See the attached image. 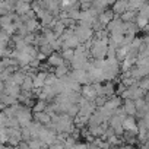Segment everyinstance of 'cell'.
I'll list each match as a JSON object with an SVG mask.
<instances>
[{"label":"cell","instance_id":"cell-1","mask_svg":"<svg viewBox=\"0 0 149 149\" xmlns=\"http://www.w3.org/2000/svg\"><path fill=\"white\" fill-rule=\"evenodd\" d=\"M107 50H108V41L97 40L94 37V42L89 48V54L92 58H105L107 57Z\"/></svg>","mask_w":149,"mask_h":149},{"label":"cell","instance_id":"cell-2","mask_svg":"<svg viewBox=\"0 0 149 149\" xmlns=\"http://www.w3.org/2000/svg\"><path fill=\"white\" fill-rule=\"evenodd\" d=\"M16 118L21 124V127H25V126H29V123L34 120L32 118V108L26 107V105H22V108L18 111L16 114Z\"/></svg>","mask_w":149,"mask_h":149},{"label":"cell","instance_id":"cell-3","mask_svg":"<svg viewBox=\"0 0 149 149\" xmlns=\"http://www.w3.org/2000/svg\"><path fill=\"white\" fill-rule=\"evenodd\" d=\"M70 76L78 81L81 85H86V84H92V78L89 76V73L85 69H72Z\"/></svg>","mask_w":149,"mask_h":149},{"label":"cell","instance_id":"cell-4","mask_svg":"<svg viewBox=\"0 0 149 149\" xmlns=\"http://www.w3.org/2000/svg\"><path fill=\"white\" fill-rule=\"evenodd\" d=\"M74 35H76L78 38H79V41L84 44V42H86L88 40H91L92 37H94V29L92 28H89V26H82V25H76L74 26Z\"/></svg>","mask_w":149,"mask_h":149},{"label":"cell","instance_id":"cell-5","mask_svg":"<svg viewBox=\"0 0 149 149\" xmlns=\"http://www.w3.org/2000/svg\"><path fill=\"white\" fill-rule=\"evenodd\" d=\"M121 124H123L124 132H130L133 134H137V121L134 120V116H126Z\"/></svg>","mask_w":149,"mask_h":149},{"label":"cell","instance_id":"cell-6","mask_svg":"<svg viewBox=\"0 0 149 149\" xmlns=\"http://www.w3.org/2000/svg\"><path fill=\"white\" fill-rule=\"evenodd\" d=\"M47 63H48L51 67H57V66H60V64H66L67 61L63 58V56H61L60 51H54L53 54H50V56L47 57Z\"/></svg>","mask_w":149,"mask_h":149},{"label":"cell","instance_id":"cell-7","mask_svg":"<svg viewBox=\"0 0 149 149\" xmlns=\"http://www.w3.org/2000/svg\"><path fill=\"white\" fill-rule=\"evenodd\" d=\"M21 85H18V84H15V82H12V81H6L5 82V92L6 94H9V95H12V97H15V98H18L19 95H21Z\"/></svg>","mask_w":149,"mask_h":149},{"label":"cell","instance_id":"cell-8","mask_svg":"<svg viewBox=\"0 0 149 149\" xmlns=\"http://www.w3.org/2000/svg\"><path fill=\"white\" fill-rule=\"evenodd\" d=\"M81 94H82V97H85V98H88V100H91V101H94V100L97 98V95H98L92 84H86V85H82Z\"/></svg>","mask_w":149,"mask_h":149},{"label":"cell","instance_id":"cell-9","mask_svg":"<svg viewBox=\"0 0 149 149\" xmlns=\"http://www.w3.org/2000/svg\"><path fill=\"white\" fill-rule=\"evenodd\" d=\"M32 118H34L35 121L44 124V126L51 121V116H50V113H47V111H37V113L32 111Z\"/></svg>","mask_w":149,"mask_h":149},{"label":"cell","instance_id":"cell-10","mask_svg":"<svg viewBox=\"0 0 149 149\" xmlns=\"http://www.w3.org/2000/svg\"><path fill=\"white\" fill-rule=\"evenodd\" d=\"M47 73L45 70H38L37 74L32 78V82H34V88H42L45 85V78H47Z\"/></svg>","mask_w":149,"mask_h":149},{"label":"cell","instance_id":"cell-11","mask_svg":"<svg viewBox=\"0 0 149 149\" xmlns=\"http://www.w3.org/2000/svg\"><path fill=\"white\" fill-rule=\"evenodd\" d=\"M127 9H129V2H127V0H116V2L113 3V10L118 16L121 13H124Z\"/></svg>","mask_w":149,"mask_h":149},{"label":"cell","instance_id":"cell-12","mask_svg":"<svg viewBox=\"0 0 149 149\" xmlns=\"http://www.w3.org/2000/svg\"><path fill=\"white\" fill-rule=\"evenodd\" d=\"M24 24H25L28 32H37V31L41 29V22L38 21V18H31V19L25 21Z\"/></svg>","mask_w":149,"mask_h":149},{"label":"cell","instance_id":"cell-13","mask_svg":"<svg viewBox=\"0 0 149 149\" xmlns=\"http://www.w3.org/2000/svg\"><path fill=\"white\" fill-rule=\"evenodd\" d=\"M116 16V13H114V10L113 9H104L102 12H100V15H98V19L107 26V24L113 19Z\"/></svg>","mask_w":149,"mask_h":149},{"label":"cell","instance_id":"cell-14","mask_svg":"<svg viewBox=\"0 0 149 149\" xmlns=\"http://www.w3.org/2000/svg\"><path fill=\"white\" fill-rule=\"evenodd\" d=\"M123 108H124V111H126L127 116H136L137 114V108H136L134 100H124Z\"/></svg>","mask_w":149,"mask_h":149},{"label":"cell","instance_id":"cell-15","mask_svg":"<svg viewBox=\"0 0 149 149\" xmlns=\"http://www.w3.org/2000/svg\"><path fill=\"white\" fill-rule=\"evenodd\" d=\"M25 72H22L21 69H18V70H15L13 73H12V76H10V79L9 81H12V82H15V84H18V85H22V82H24V79H25Z\"/></svg>","mask_w":149,"mask_h":149},{"label":"cell","instance_id":"cell-16","mask_svg":"<svg viewBox=\"0 0 149 149\" xmlns=\"http://www.w3.org/2000/svg\"><path fill=\"white\" fill-rule=\"evenodd\" d=\"M0 101H2L5 105H13V104L19 102L18 98H15V97H12V95H9V94H6V92L0 94Z\"/></svg>","mask_w":149,"mask_h":149},{"label":"cell","instance_id":"cell-17","mask_svg":"<svg viewBox=\"0 0 149 149\" xmlns=\"http://www.w3.org/2000/svg\"><path fill=\"white\" fill-rule=\"evenodd\" d=\"M53 31H54V34L57 35V37H60L61 34H63V31L66 29V25L63 24V21L61 19H56V22H54V25H53V28H51Z\"/></svg>","mask_w":149,"mask_h":149},{"label":"cell","instance_id":"cell-18","mask_svg":"<svg viewBox=\"0 0 149 149\" xmlns=\"http://www.w3.org/2000/svg\"><path fill=\"white\" fill-rule=\"evenodd\" d=\"M47 105H48V101L38 98V100L35 101L34 107H32V111H34V113H37V111H45V110H47Z\"/></svg>","mask_w":149,"mask_h":149},{"label":"cell","instance_id":"cell-19","mask_svg":"<svg viewBox=\"0 0 149 149\" xmlns=\"http://www.w3.org/2000/svg\"><path fill=\"white\" fill-rule=\"evenodd\" d=\"M67 73H70L67 64H60V66L54 67V74L57 78H61V76H64V74H67Z\"/></svg>","mask_w":149,"mask_h":149},{"label":"cell","instance_id":"cell-20","mask_svg":"<svg viewBox=\"0 0 149 149\" xmlns=\"http://www.w3.org/2000/svg\"><path fill=\"white\" fill-rule=\"evenodd\" d=\"M21 89H24V91H31V89H34V82H32V78L31 76H25V79H24V82H22V85H21Z\"/></svg>","mask_w":149,"mask_h":149},{"label":"cell","instance_id":"cell-21","mask_svg":"<svg viewBox=\"0 0 149 149\" xmlns=\"http://www.w3.org/2000/svg\"><path fill=\"white\" fill-rule=\"evenodd\" d=\"M61 56H63V58L70 64V61H72L73 57H74V50H73V48H66V50L61 51Z\"/></svg>","mask_w":149,"mask_h":149},{"label":"cell","instance_id":"cell-22","mask_svg":"<svg viewBox=\"0 0 149 149\" xmlns=\"http://www.w3.org/2000/svg\"><path fill=\"white\" fill-rule=\"evenodd\" d=\"M38 50H40L41 53L47 54V56H50V54H53V53H54V48H53V45H51L50 42H45V44L40 45V47H38Z\"/></svg>","mask_w":149,"mask_h":149},{"label":"cell","instance_id":"cell-23","mask_svg":"<svg viewBox=\"0 0 149 149\" xmlns=\"http://www.w3.org/2000/svg\"><path fill=\"white\" fill-rule=\"evenodd\" d=\"M5 126L6 127H21V124H19V121H18L16 117H6Z\"/></svg>","mask_w":149,"mask_h":149},{"label":"cell","instance_id":"cell-24","mask_svg":"<svg viewBox=\"0 0 149 149\" xmlns=\"http://www.w3.org/2000/svg\"><path fill=\"white\" fill-rule=\"evenodd\" d=\"M2 29H3V31H6L10 37L16 34V25H15L13 22H10V24H8V25H3V26H2Z\"/></svg>","mask_w":149,"mask_h":149},{"label":"cell","instance_id":"cell-25","mask_svg":"<svg viewBox=\"0 0 149 149\" xmlns=\"http://www.w3.org/2000/svg\"><path fill=\"white\" fill-rule=\"evenodd\" d=\"M137 86H140L143 91L148 92V91H149V76H146V78H145V76L140 78V81L137 82Z\"/></svg>","mask_w":149,"mask_h":149},{"label":"cell","instance_id":"cell-26","mask_svg":"<svg viewBox=\"0 0 149 149\" xmlns=\"http://www.w3.org/2000/svg\"><path fill=\"white\" fill-rule=\"evenodd\" d=\"M70 117H74V116H78V113H79V105L78 104H70V107L67 108V111H66Z\"/></svg>","mask_w":149,"mask_h":149},{"label":"cell","instance_id":"cell-27","mask_svg":"<svg viewBox=\"0 0 149 149\" xmlns=\"http://www.w3.org/2000/svg\"><path fill=\"white\" fill-rule=\"evenodd\" d=\"M57 76H56V74H54V72L53 73H47V78H45V85H54L56 82H57Z\"/></svg>","mask_w":149,"mask_h":149},{"label":"cell","instance_id":"cell-28","mask_svg":"<svg viewBox=\"0 0 149 149\" xmlns=\"http://www.w3.org/2000/svg\"><path fill=\"white\" fill-rule=\"evenodd\" d=\"M12 73H13V72H10L8 67H5V70H3L2 73H0V79H2L3 82L9 81V79H10V76H12Z\"/></svg>","mask_w":149,"mask_h":149},{"label":"cell","instance_id":"cell-29","mask_svg":"<svg viewBox=\"0 0 149 149\" xmlns=\"http://www.w3.org/2000/svg\"><path fill=\"white\" fill-rule=\"evenodd\" d=\"M21 140H22L21 136H9V139H8V145H10V146H18Z\"/></svg>","mask_w":149,"mask_h":149},{"label":"cell","instance_id":"cell-30","mask_svg":"<svg viewBox=\"0 0 149 149\" xmlns=\"http://www.w3.org/2000/svg\"><path fill=\"white\" fill-rule=\"evenodd\" d=\"M47 54H44V53H41L40 50H38V53H37V58L40 60V61H47Z\"/></svg>","mask_w":149,"mask_h":149},{"label":"cell","instance_id":"cell-31","mask_svg":"<svg viewBox=\"0 0 149 149\" xmlns=\"http://www.w3.org/2000/svg\"><path fill=\"white\" fill-rule=\"evenodd\" d=\"M5 70V64H3V61H2V58H0V73H2Z\"/></svg>","mask_w":149,"mask_h":149},{"label":"cell","instance_id":"cell-32","mask_svg":"<svg viewBox=\"0 0 149 149\" xmlns=\"http://www.w3.org/2000/svg\"><path fill=\"white\" fill-rule=\"evenodd\" d=\"M145 100H146V102L149 104V91H148V94H145Z\"/></svg>","mask_w":149,"mask_h":149},{"label":"cell","instance_id":"cell-33","mask_svg":"<svg viewBox=\"0 0 149 149\" xmlns=\"http://www.w3.org/2000/svg\"><path fill=\"white\" fill-rule=\"evenodd\" d=\"M0 29H2V21H0Z\"/></svg>","mask_w":149,"mask_h":149}]
</instances>
